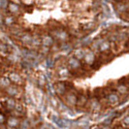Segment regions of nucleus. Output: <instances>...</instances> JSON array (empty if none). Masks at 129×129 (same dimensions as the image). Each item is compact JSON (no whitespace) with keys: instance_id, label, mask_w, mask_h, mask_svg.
Segmentation results:
<instances>
[{"instance_id":"obj_21","label":"nucleus","mask_w":129,"mask_h":129,"mask_svg":"<svg viewBox=\"0 0 129 129\" xmlns=\"http://www.w3.org/2000/svg\"><path fill=\"white\" fill-rule=\"evenodd\" d=\"M7 121L6 116H4L2 113H0V124H4Z\"/></svg>"},{"instance_id":"obj_23","label":"nucleus","mask_w":129,"mask_h":129,"mask_svg":"<svg viewBox=\"0 0 129 129\" xmlns=\"http://www.w3.org/2000/svg\"><path fill=\"white\" fill-rule=\"evenodd\" d=\"M89 129H101V128H100L98 125H93V126H91Z\"/></svg>"},{"instance_id":"obj_2","label":"nucleus","mask_w":129,"mask_h":129,"mask_svg":"<svg viewBox=\"0 0 129 129\" xmlns=\"http://www.w3.org/2000/svg\"><path fill=\"white\" fill-rule=\"evenodd\" d=\"M8 79L10 80L11 84H15L17 86H20V85H23L24 84L23 78L21 77V75L19 74L18 72H10L9 73V76H8Z\"/></svg>"},{"instance_id":"obj_14","label":"nucleus","mask_w":129,"mask_h":129,"mask_svg":"<svg viewBox=\"0 0 129 129\" xmlns=\"http://www.w3.org/2000/svg\"><path fill=\"white\" fill-rule=\"evenodd\" d=\"M11 85V82L10 80L6 77H1L0 78V88L2 89H6L8 86Z\"/></svg>"},{"instance_id":"obj_13","label":"nucleus","mask_w":129,"mask_h":129,"mask_svg":"<svg viewBox=\"0 0 129 129\" xmlns=\"http://www.w3.org/2000/svg\"><path fill=\"white\" fill-rule=\"evenodd\" d=\"M52 35H48V34H46L44 35V37L43 39L41 40V42L43 43V45L45 46V47H51L52 45Z\"/></svg>"},{"instance_id":"obj_4","label":"nucleus","mask_w":129,"mask_h":129,"mask_svg":"<svg viewBox=\"0 0 129 129\" xmlns=\"http://www.w3.org/2000/svg\"><path fill=\"white\" fill-rule=\"evenodd\" d=\"M67 66H68V69L73 72H79L83 68V65L81 64L80 60H78L76 57L69 58L67 60Z\"/></svg>"},{"instance_id":"obj_1","label":"nucleus","mask_w":129,"mask_h":129,"mask_svg":"<svg viewBox=\"0 0 129 129\" xmlns=\"http://www.w3.org/2000/svg\"><path fill=\"white\" fill-rule=\"evenodd\" d=\"M64 104L67 107H76L78 101V94L73 90L68 91L64 96Z\"/></svg>"},{"instance_id":"obj_12","label":"nucleus","mask_w":129,"mask_h":129,"mask_svg":"<svg viewBox=\"0 0 129 129\" xmlns=\"http://www.w3.org/2000/svg\"><path fill=\"white\" fill-rule=\"evenodd\" d=\"M116 90L117 91V93H119L121 95H126L129 92V88L127 86V84L120 83L119 84H117V86L116 87Z\"/></svg>"},{"instance_id":"obj_22","label":"nucleus","mask_w":129,"mask_h":129,"mask_svg":"<svg viewBox=\"0 0 129 129\" xmlns=\"http://www.w3.org/2000/svg\"><path fill=\"white\" fill-rule=\"evenodd\" d=\"M3 23H4V18L0 15V25H1V24H3Z\"/></svg>"},{"instance_id":"obj_6","label":"nucleus","mask_w":129,"mask_h":129,"mask_svg":"<svg viewBox=\"0 0 129 129\" xmlns=\"http://www.w3.org/2000/svg\"><path fill=\"white\" fill-rule=\"evenodd\" d=\"M6 94L8 95V97H11V98H16V97L19 96L20 94V90H19V86H17L15 84H11L10 86H8L6 89Z\"/></svg>"},{"instance_id":"obj_20","label":"nucleus","mask_w":129,"mask_h":129,"mask_svg":"<svg viewBox=\"0 0 129 129\" xmlns=\"http://www.w3.org/2000/svg\"><path fill=\"white\" fill-rule=\"evenodd\" d=\"M10 52V50H9V47L6 45V44H4V43H0V52H2V53H7V52Z\"/></svg>"},{"instance_id":"obj_19","label":"nucleus","mask_w":129,"mask_h":129,"mask_svg":"<svg viewBox=\"0 0 129 129\" xmlns=\"http://www.w3.org/2000/svg\"><path fill=\"white\" fill-rule=\"evenodd\" d=\"M120 126L124 129H129V114L123 117L120 122Z\"/></svg>"},{"instance_id":"obj_15","label":"nucleus","mask_w":129,"mask_h":129,"mask_svg":"<svg viewBox=\"0 0 129 129\" xmlns=\"http://www.w3.org/2000/svg\"><path fill=\"white\" fill-rule=\"evenodd\" d=\"M14 111L17 113V115H19V116H22V115H24L25 109H24V106H23V104L17 103V104H16V107H15V109H14Z\"/></svg>"},{"instance_id":"obj_26","label":"nucleus","mask_w":129,"mask_h":129,"mask_svg":"<svg viewBox=\"0 0 129 129\" xmlns=\"http://www.w3.org/2000/svg\"><path fill=\"white\" fill-rule=\"evenodd\" d=\"M127 86H128V88H129V81H128V84H127Z\"/></svg>"},{"instance_id":"obj_10","label":"nucleus","mask_w":129,"mask_h":129,"mask_svg":"<svg viewBox=\"0 0 129 129\" xmlns=\"http://www.w3.org/2000/svg\"><path fill=\"white\" fill-rule=\"evenodd\" d=\"M16 104H17L16 100L14 98H11V97H7L4 100V107L8 111H13L16 107Z\"/></svg>"},{"instance_id":"obj_7","label":"nucleus","mask_w":129,"mask_h":129,"mask_svg":"<svg viewBox=\"0 0 129 129\" xmlns=\"http://www.w3.org/2000/svg\"><path fill=\"white\" fill-rule=\"evenodd\" d=\"M89 100V97L87 96L86 93L82 92L81 94H78V101H77V107L78 108H84L85 106H87Z\"/></svg>"},{"instance_id":"obj_8","label":"nucleus","mask_w":129,"mask_h":129,"mask_svg":"<svg viewBox=\"0 0 129 129\" xmlns=\"http://www.w3.org/2000/svg\"><path fill=\"white\" fill-rule=\"evenodd\" d=\"M57 76L60 78V79H66V78L71 76V71L68 69V67L60 66L57 71Z\"/></svg>"},{"instance_id":"obj_25","label":"nucleus","mask_w":129,"mask_h":129,"mask_svg":"<svg viewBox=\"0 0 129 129\" xmlns=\"http://www.w3.org/2000/svg\"><path fill=\"white\" fill-rule=\"evenodd\" d=\"M116 2H120V1H121V0H116Z\"/></svg>"},{"instance_id":"obj_11","label":"nucleus","mask_w":129,"mask_h":129,"mask_svg":"<svg viewBox=\"0 0 129 129\" xmlns=\"http://www.w3.org/2000/svg\"><path fill=\"white\" fill-rule=\"evenodd\" d=\"M7 8H8L9 12L11 14H13V15H18V14H19V11H20L19 6L15 2H9Z\"/></svg>"},{"instance_id":"obj_18","label":"nucleus","mask_w":129,"mask_h":129,"mask_svg":"<svg viewBox=\"0 0 129 129\" xmlns=\"http://www.w3.org/2000/svg\"><path fill=\"white\" fill-rule=\"evenodd\" d=\"M37 83L40 87H44L46 85V77L45 75L43 74H40L38 77H37Z\"/></svg>"},{"instance_id":"obj_24","label":"nucleus","mask_w":129,"mask_h":129,"mask_svg":"<svg viewBox=\"0 0 129 129\" xmlns=\"http://www.w3.org/2000/svg\"><path fill=\"white\" fill-rule=\"evenodd\" d=\"M115 129H124L123 127H121V126H119V127H116Z\"/></svg>"},{"instance_id":"obj_3","label":"nucleus","mask_w":129,"mask_h":129,"mask_svg":"<svg viewBox=\"0 0 129 129\" xmlns=\"http://www.w3.org/2000/svg\"><path fill=\"white\" fill-rule=\"evenodd\" d=\"M88 108H89V111L93 114H97L99 113L101 109H102V104H101V101L98 100L95 97H92V98H89L88 100Z\"/></svg>"},{"instance_id":"obj_9","label":"nucleus","mask_w":129,"mask_h":129,"mask_svg":"<svg viewBox=\"0 0 129 129\" xmlns=\"http://www.w3.org/2000/svg\"><path fill=\"white\" fill-rule=\"evenodd\" d=\"M19 123H20V120L18 116H10L8 119H7V124L9 127L11 128H17L19 126Z\"/></svg>"},{"instance_id":"obj_16","label":"nucleus","mask_w":129,"mask_h":129,"mask_svg":"<svg viewBox=\"0 0 129 129\" xmlns=\"http://www.w3.org/2000/svg\"><path fill=\"white\" fill-rule=\"evenodd\" d=\"M16 23V19L13 16H7L6 18H4V24L9 27H12Z\"/></svg>"},{"instance_id":"obj_5","label":"nucleus","mask_w":129,"mask_h":129,"mask_svg":"<svg viewBox=\"0 0 129 129\" xmlns=\"http://www.w3.org/2000/svg\"><path fill=\"white\" fill-rule=\"evenodd\" d=\"M105 100L107 101V103L109 106H112V107H115L116 105L119 103V101H120V99H119V96L115 93V92H110V93H108L106 97H105Z\"/></svg>"},{"instance_id":"obj_17","label":"nucleus","mask_w":129,"mask_h":129,"mask_svg":"<svg viewBox=\"0 0 129 129\" xmlns=\"http://www.w3.org/2000/svg\"><path fill=\"white\" fill-rule=\"evenodd\" d=\"M31 128V124H30V121L28 119H22L20 120V123H19V129H30Z\"/></svg>"}]
</instances>
